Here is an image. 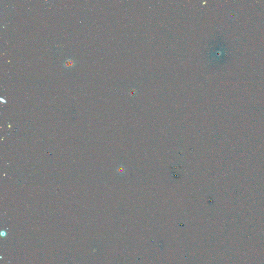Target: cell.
Here are the masks:
<instances>
[{
	"mask_svg": "<svg viewBox=\"0 0 264 264\" xmlns=\"http://www.w3.org/2000/svg\"><path fill=\"white\" fill-rule=\"evenodd\" d=\"M76 64V62L72 58H68L66 59L63 62V67L67 69H71L74 67Z\"/></svg>",
	"mask_w": 264,
	"mask_h": 264,
	"instance_id": "1",
	"label": "cell"
},
{
	"mask_svg": "<svg viewBox=\"0 0 264 264\" xmlns=\"http://www.w3.org/2000/svg\"><path fill=\"white\" fill-rule=\"evenodd\" d=\"M125 168L122 164H121L120 166L118 167L117 169V172L120 174H123L125 172Z\"/></svg>",
	"mask_w": 264,
	"mask_h": 264,
	"instance_id": "2",
	"label": "cell"
}]
</instances>
